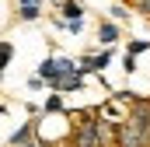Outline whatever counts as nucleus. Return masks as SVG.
<instances>
[{
    "instance_id": "f257e3e1",
    "label": "nucleus",
    "mask_w": 150,
    "mask_h": 147,
    "mask_svg": "<svg viewBox=\"0 0 150 147\" xmlns=\"http://www.w3.org/2000/svg\"><path fill=\"white\" fill-rule=\"evenodd\" d=\"M105 140V123L94 116H84L74 130V147H101Z\"/></svg>"
},
{
    "instance_id": "f03ea898",
    "label": "nucleus",
    "mask_w": 150,
    "mask_h": 147,
    "mask_svg": "<svg viewBox=\"0 0 150 147\" xmlns=\"http://www.w3.org/2000/svg\"><path fill=\"white\" fill-rule=\"evenodd\" d=\"M112 63V46L108 49H101V53H91V56H80V74H101L105 67Z\"/></svg>"
},
{
    "instance_id": "7ed1b4c3",
    "label": "nucleus",
    "mask_w": 150,
    "mask_h": 147,
    "mask_svg": "<svg viewBox=\"0 0 150 147\" xmlns=\"http://www.w3.org/2000/svg\"><path fill=\"white\" fill-rule=\"evenodd\" d=\"M98 42H101L105 49H108V46H115V42H119V25H115V21H108V18H101V21H98Z\"/></svg>"
},
{
    "instance_id": "20e7f679",
    "label": "nucleus",
    "mask_w": 150,
    "mask_h": 147,
    "mask_svg": "<svg viewBox=\"0 0 150 147\" xmlns=\"http://www.w3.org/2000/svg\"><path fill=\"white\" fill-rule=\"evenodd\" d=\"M80 18H84L80 0H59V21H80Z\"/></svg>"
},
{
    "instance_id": "39448f33",
    "label": "nucleus",
    "mask_w": 150,
    "mask_h": 147,
    "mask_svg": "<svg viewBox=\"0 0 150 147\" xmlns=\"http://www.w3.org/2000/svg\"><path fill=\"white\" fill-rule=\"evenodd\" d=\"M32 133H35V123H21V126L11 133V140H7V144H11V147H21V144H28V140H32Z\"/></svg>"
},
{
    "instance_id": "423d86ee",
    "label": "nucleus",
    "mask_w": 150,
    "mask_h": 147,
    "mask_svg": "<svg viewBox=\"0 0 150 147\" xmlns=\"http://www.w3.org/2000/svg\"><path fill=\"white\" fill-rule=\"evenodd\" d=\"M11 60H14V46H11L7 39H0V74L11 67Z\"/></svg>"
},
{
    "instance_id": "0eeeda50",
    "label": "nucleus",
    "mask_w": 150,
    "mask_h": 147,
    "mask_svg": "<svg viewBox=\"0 0 150 147\" xmlns=\"http://www.w3.org/2000/svg\"><path fill=\"white\" fill-rule=\"evenodd\" d=\"M147 49H150V39H129V46H126L129 56H143Z\"/></svg>"
},
{
    "instance_id": "6e6552de",
    "label": "nucleus",
    "mask_w": 150,
    "mask_h": 147,
    "mask_svg": "<svg viewBox=\"0 0 150 147\" xmlns=\"http://www.w3.org/2000/svg\"><path fill=\"white\" fill-rule=\"evenodd\" d=\"M42 109L49 112V116H52V112H63V98H59V95H49V98H45V105H42Z\"/></svg>"
},
{
    "instance_id": "1a4fd4ad",
    "label": "nucleus",
    "mask_w": 150,
    "mask_h": 147,
    "mask_svg": "<svg viewBox=\"0 0 150 147\" xmlns=\"http://www.w3.org/2000/svg\"><path fill=\"white\" fill-rule=\"evenodd\" d=\"M38 14H42V7H18V18L21 21H35Z\"/></svg>"
},
{
    "instance_id": "9d476101",
    "label": "nucleus",
    "mask_w": 150,
    "mask_h": 147,
    "mask_svg": "<svg viewBox=\"0 0 150 147\" xmlns=\"http://www.w3.org/2000/svg\"><path fill=\"white\" fill-rule=\"evenodd\" d=\"M122 70H126V74H136V56L126 53V56H122Z\"/></svg>"
},
{
    "instance_id": "9b49d317",
    "label": "nucleus",
    "mask_w": 150,
    "mask_h": 147,
    "mask_svg": "<svg viewBox=\"0 0 150 147\" xmlns=\"http://www.w3.org/2000/svg\"><path fill=\"white\" fill-rule=\"evenodd\" d=\"M112 18H115V21H126V18H129V11H126L122 4H115V7H112Z\"/></svg>"
},
{
    "instance_id": "f8f14e48",
    "label": "nucleus",
    "mask_w": 150,
    "mask_h": 147,
    "mask_svg": "<svg viewBox=\"0 0 150 147\" xmlns=\"http://www.w3.org/2000/svg\"><path fill=\"white\" fill-rule=\"evenodd\" d=\"M42 84H45V81H42V77H38V74H35V77H28V88H32V91H38V88H42Z\"/></svg>"
},
{
    "instance_id": "ddd939ff",
    "label": "nucleus",
    "mask_w": 150,
    "mask_h": 147,
    "mask_svg": "<svg viewBox=\"0 0 150 147\" xmlns=\"http://www.w3.org/2000/svg\"><path fill=\"white\" fill-rule=\"evenodd\" d=\"M45 0H18V7H42Z\"/></svg>"
},
{
    "instance_id": "4468645a",
    "label": "nucleus",
    "mask_w": 150,
    "mask_h": 147,
    "mask_svg": "<svg viewBox=\"0 0 150 147\" xmlns=\"http://www.w3.org/2000/svg\"><path fill=\"white\" fill-rule=\"evenodd\" d=\"M133 4H136L140 11H147V14H150V0H133Z\"/></svg>"
},
{
    "instance_id": "2eb2a0df",
    "label": "nucleus",
    "mask_w": 150,
    "mask_h": 147,
    "mask_svg": "<svg viewBox=\"0 0 150 147\" xmlns=\"http://www.w3.org/2000/svg\"><path fill=\"white\" fill-rule=\"evenodd\" d=\"M4 112H7V109H4V105H0V116H4Z\"/></svg>"
},
{
    "instance_id": "dca6fc26",
    "label": "nucleus",
    "mask_w": 150,
    "mask_h": 147,
    "mask_svg": "<svg viewBox=\"0 0 150 147\" xmlns=\"http://www.w3.org/2000/svg\"><path fill=\"white\" fill-rule=\"evenodd\" d=\"M52 4H59V0H52Z\"/></svg>"
}]
</instances>
